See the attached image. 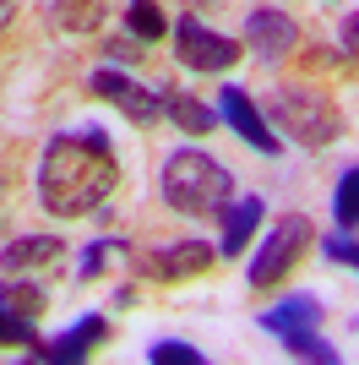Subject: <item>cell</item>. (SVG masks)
Returning <instances> with one entry per match:
<instances>
[{"mask_svg": "<svg viewBox=\"0 0 359 365\" xmlns=\"http://www.w3.org/2000/svg\"><path fill=\"white\" fill-rule=\"evenodd\" d=\"M115 251H125V245H120V240H93L88 251H82V267H76V273H82V278H98V273L109 267V257H115Z\"/></svg>", "mask_w": 359, "mask_h": 365, "instance_id": "24", "label": "cell"}, {"mask_svg": "<svg viewBox=\"0 0 359 365\" xmlns=\"http://www.w3.org/2000/svg\"><path fill=\"white\" fill-rule=\"evenodd\" d=\"M44 11L66 33H98L109 16V0H44Z\"/></svg>", "mask_w": 359, "mask_h": 365, "instance_id": "15", "label": "cell"}, {"mask_svg": "<svg viewBox=\"0 0 359 365\" xmlns=\"http://www.w3.org/2000/svg\"><path fill=\"white\" fill-rule=\"evenodd\" d=\"M88 93H93V98H109L131 125H158V115H164V93L142 88L136 76L115 71V66H98V71L88 76Z\"/></svg>", "mask_w": 359, "mask_h": 365, "instance_id": "7", "label": "cell"}, {"mask_svg": "<svg viewBox=\"0 0 359 365\" xmlns=\"http://www.w3.org/2000/svg\"><path fill=\"white\" fill-rule=\"evenodd\" d=\"M104 338H109V322L104 317H82V322H71L60 338H38V344H33V360H60V365L88 360Z\"/></svg>", "mask_w": 359, "mask_h": 365, "instance_id": "10", "label": "cell"}, {"mask_svg": "<svg viewBox=\"0 0 359 365\" xmlns=\"http://www.w3.org/2000/svg\"><path fill=\"white\" fill-rule=\"evenodd\" d=\"M120 185V158L115 142L98 125H76V131H55L38 158V202L60 218H88L98 213Z\"/></svg>", "mask_w": 359, "mask_h": 365, "instance_id": "1", "label": "cell"}, {"mask_svg": "<svg viewBox=\"0 0 359 365\" xmlns=\"http://www.w3.org/2000/svg\"><path fill=\"white\" fill-rule=\"evenodd\" d=\"M11 344H38V333H33V317H22V311H11V305H0V349H11Z\"/></svg>", "mask_w": 359, "mask_h": 365, "instance_id": "22", "label": "cell"}, {"mask_svg": "<svg viewBox=\"0 0 359 365\" xmlns=\"http://www.w3.org/2000/svg\"><path fill=\"white\" fill-rule=\"evenodd\" d=\"M316 245V229L305 213H283L278 224L267 229V240H261V251L251 257V267H245V278H251V289H272V284H283L288 273H294L299 257H311Z\"/></svg>", "mask_w": 359, "mask_h": 365, "instance_id": "4", "label": "cell"}, {"mask_svg": "<svg viewBox=\"0 0 359 365\" xmlns=\"http://www.w3.org/2000/svg\"><path fill=\"white\" fill-rule=\"evenodd\" d=\"M152 365H207V354L196 349V344H175V338H164V344H152L147 349Z\"/></svg>", "mask_w": 359, "mask_h": 365, "instance_id": "23", "label": "cell"}, {"mask_svg": "<svg viewBox=\"0 0 359 365\" xmlns=\"http://www.w3.org/2000/svg\"><path fill=\"white\" fill-rule=\"evenodd\" d=\"M261 327L272 338H288V333H305V327H321V300L316 294H288L278 300L272 311H261Z\"/></svg>", "mask_w": 359, "mask_h": 365, "instance_id": "13", "label": "cell"}, {"mask_svg": "<svg viewBox=\"0 0 359 365\" xmlns=\"http://www.w3.org/2000/svg\"><path fill=\"white\" fill-rule=\"evenodd\" d=\"M245 55V44L239 38H229V33L207 28V22H196L191 11L175 22V61L185 66V71H202V76H224L229 66Z\"/></svg>", "mask_w": 359, "mask_h": 365, "instance_id": "5", "label": "cell"}, {"mask_svg": "<svg viewBox=\"0 0 359 365\" xmlns=\"http://www.w3.org/2000/svg\"><path fill=\"white\" fill-rule=\"evenodd\" d=\"M136 278L147 284H185V278H202L218 267V245L207 240H175V245H152L142 257H131Z\"/></svg>", "mask_w": 359, "mask_h": 365, "instance_id": "6", "label": "cell"}, {"mask_svg": "<svg viewBox=\"0 0 359 365\" xmlns=\"http://www.w3.org/2000/svg\"><path fill=\"white\" fill-rule=\"evenodd\" d=\"M11 11H16V0H0V28L11 22Z\"/></svg>", "mask_w": 359, "mask_h": 365, "instance_id": "27", "label": "cell"}, {"mask_svg": "<svg viewBox=\"0 0 359 365\" xmlns=\"http://www.w3.org/2000/svg\"><path fill=\"white\" fill-rule=\"evenodd\" d=\"M283 349L294 354V360H321V365H338V349H332L327 338L316 333V327H305V333H288Z\"/></svg>", "mask_w": 359, "mask_h": 365, "instance_id": "20", "label": "cell"}, {"mask_svg": "<svg viewBox=\"0 0 359 365\" xmlns=\"http://www.w3.org/2000/svg\"><path fill=\"white\" fill-rule=\"evenodd\" d=\"M125 22H131V33L142 38V44H152V38L169 33V16H164L158 0H125Z\"/></svg>", "mask_w": 359, "mask_h": 365, "instance_id": "16", "label": "cell"}, {"mask_svg": "<svg viewBox=\"0 0 359 365\" xmlns=\"http://www.w3.org/2000/svg\"><path fill=\"white\" fill-rule=\"evenodd\" d=\"M338 33H343L338 44H343L348 55H354V61H359V11H348V16H343V28H338Z\"/></svg>", "mask_w": 359, "mask_h": 365, "instance_id": "26", "label": "cell"}, {"mask_svg": "<svg viewBox=\"0 0 359 365\" xmlns=\"http://www.w3.org/2000/svg\"><path fill=\"white\" fill-rule=\"evenodd\" d=\"M180 6H185V11H202V6H218V0H180Z\"/></svg>", "mask_w": 359, "mask_h": 365, "instance_id": "28", "label": "cell"}, {"mask_svg": "<svg viewBox=\"0 0 359 365\" xmlns=\"http://www.w3.org/2000/svg\"><path fill=\"white\" fill-rule=\"evenodd\" d=\"M267 125L278 137H288L294 148L321 153L343 137V109L327 88H311V82H283V88L267 93Z\"/></svg>", "mask_w": 359, "mask_h": 365, "instance_id": "2", "label": "cell"}, {"mask_svg": "<svg viewBox=\"0 0 359 365\" xmlns=\"http://www.w3.org/2000/svg\"><path fill=\"white\" fill-rule=\"evenodd\" d=\"M0 305H11V311H22V317H38L49 305V294L38 289V284H16V273L0 278Z\"/></svg>", "mask_w": 359, "mask_h": 365, "instance_id": "18", "label": "cell"}, {"mask_svg": "<svg viewBox=\"0 0 359 365\" xmlns=\"http://www.w3.org/2000/svg\"><path fill=\"white\" fill-rule=\"evenodd\" d=\"M158 93H164V115L180 125V131H191V137L218 131V109H207L202 98H191V93H180V88H158Z\"/></svg>", "mask_w": 359, "mask_h": 365, "instance_id": "14", "label": "cell"}, {"mask_svg": "<svg viewBox=\"0 0 359 365\" xmlns=\"http://www.w3.org/2000/svg\"><path fill=\"white\" fill-rule=\"evenodd\" d=\"M299 66H305V71H327V76H348L359 61L348 55L343 44H338V49H327V44H311V49H299Z\"/></svg>", "mask_w": 359, "mask_h": 365, "instance_id": "19", "label": "cell"}, {"mask_svg": "<svg viewBox=\"0 0 359 365\" xmlns=\"http://www.w3.org/2000/svg\"><path fill=\"white\" fill-rule=\"evenodd\" d=\"M229 191H234L229 164H218L202 148H175L158 169V197L185 218H212L229 202Z\"/></svg>", "mask_w": 359, "mask_h": 365, "instance_id": "3", "label": "cell"}, {"mask_svg": "<svg viewBox=\"0 0 359 365\" xmlns=\"http://www.w3.org/2000/svg\"><path fill=\"white\" fill-rule=\"evenodd\" d=\"M60 257H66V245H60L55 235H16V240H6V251H0V273H44Z\"/></svg>", "mask_w": 359, "mask_h": 365, "instance_id": "12", "label": "cell"}, {"mask_svg": "<svg viewBox=\"0 0 359 365\" xmlns=\"http://www.w3.org/2000/svg\"><path fill=\"white\" fill-rule=\"evenodd\" d=\"M142 55H147V44H142L136 33H131V38H109V61H115V66H136Z\"/></svg>", "mask_w": 359, "mask_h": 365, "instance_id": "25", "label": "cell"}, {"mask_svg": "<svg viewBox=\"0 0 359 365\" xmlns=\"http://www.w3.org/2000/svg\"><path fill=\"white\" fill-rule=\"evenodd\" d=\"M245 49H251L256 61H267V66H278V61H288L299 49V22L288 11H278V6H256L251 16H245Z\"/></svg>", "mask_w": 359, "mask_h": 365, "instance_id": "8", "label": "cell"}, {"mask_svg": "<svg viewBox=\"0 0 359 365\" xmlns=\"http://www.w3.org/2000/svg\"><path fill=\"white\" fill-rule=\"evenodd\" d=\"M261 213H267V207H261V197H234V202H224V207H218V257H239V251H245V245H251V235L256 229H261Z\"/></svg>", "mask_w": 359, "mask_h": 365, "instance_id": "11", "label": "cell"}, {"mask_svg": "<svg viewBox=\"0 0 359 365\" xmlns=\"http://www.w3.org/2000/svg\"><path fill=\"white\" fill-rule=\"evenodd\" d=\"M321 257L359 273V235H354V229H332V235H321Z\"/></svg>", "mask_w": 359, "mask_h": 365, "instance_id": "21", "label": "cell"}, {"mask_svg": "<svg viewBox=\"0 0 359 365\" xmlns=\"http://www.w3.org/2000/svg\"><path fill=\"white\" fill-rule=\"evenodd\" d=\"M332 213H338V229H359V164L343 169V180L332 191Z\"/></svg>", "mask_w": 359, "mask_h": 365, "instance_id": "17", "label": "cell"}, {"mask_svg": "<svg viewBox=\"0 0 359 365\" xmlns=\"http://www.w3.org/2000/svg\"><path fill=\"white\" fill-rule=\"evenodd\" d=\"M218 120H224L239 142H251L256 153H267V158L283 148V137L267 125V115L256 109V98H251L245 88H234V82H224V93H218Z\"/></svg>", "mask_w": 359, "mask_h": 365, "instance_id": "9", "label": "cell"}]
</instances>
